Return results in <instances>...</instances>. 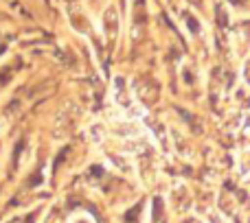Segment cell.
<instances>
[{"mask_svg":"<svg viewBox=\"0 0 250 223\" xmlns=\"http://www.w3.org/2000/svg\"><path fill=\"white\" fill-rule=\"evenodd\" d=\"M40 184V173H35L33 177H31V182H29V186H38Z\"/></svg>","mask_w":250,"mask_h":223,"instance_id":"obj_3","label":"cell"},{"mask_svg":"<svg viewBox=\"0 0 250 223\" xmlns=\"http://www.w3.org/2000/svg\"><path fill=\"white\" fill-rule=\"evenodd\" d=\"M138 212H141V204H136V206L125 215V223H138Z\"/></svg>","mask_w":250,"mask_h":223,"instance_id":"obj_2","label":"cell"},{"mask_svg":"<svg viewBox=\"0 0 250 223\" xmlns=\"http://www.w3.org/2000/svg\"><path fill=\"white\" fill-rule=\"evenodd\" d=\"M154 223H165V212H163V199H154Z\"/></svg>","mask_w":250,"mask_h":223,"instance_id":"obj_1","label":"cell"}]
</instances>
